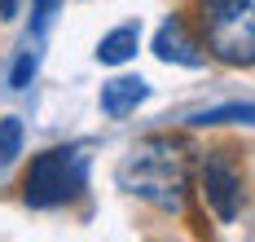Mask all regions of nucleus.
<instances>
[{"instance_id": "obj_1", "label": "nucleus", "mask_w": 255, "mask_h": 242, "mask_svg": "<svg viewBox=\"0 0 255 242\" xmlns=\"http://www.w3.org/2000/svg\"><path fill=\"white\" fill-rule=\"evenodd\" d=\"M119 185L136 198H145L158 212H185L189 198V159L185 145L172 136H145L128 150V159L119 163Z\"/></svg>"}, {"instance_id": "obj_2", "label": "nucleus", "mask_w": 255, "mask_h": 242, "mask_svg": "<svg viewBox=\"0 0 255 242\" xmlns=\"http://www.w3.org/2000/svg\"><path fill=\"white\" fill-rule=\"evenodd\" d=\"M198 40L225 66H255V0H198Z\"/></svg>"}, {"instance_id": "obj_3", "label": "nucleus", "mask_w": 255, "mask_h": 242, "mask_svg": "<svg viewBox=\"0 0 255 242\" xmlns=\"http://www.w3.org/2000/svg\"><path fill=\"white\" fill-rule=\"evenodd\" d=\"M84 176H88V159H84L79 145L44 150V154L31 159V167L22 176V203L26 207H57V203L75 198L84 189Z\"/></svg>"}, {"instance_id": "obj_4", "label": "nucleus", "mask_w": 255, "mask_h": 242, "mask_svg": "<svg viewBox=\"0 0 255 242\" xmlns=\"http://www.w3.org/2000/svg\"><path fill=\"white\" fill-rule=\"evenodd\" d=\"M198 194L211 207V216L220 225L238 220L242 212V176H238V163L229 159V150H207L198 163Z\"/></svg>"}, {"instance_id": "obj_5", "label": "nucleus", "mask_w": 255, "mask_h": 242, "mask_svg": "<svg viewBox=\"0 0 255 242\" xmlns=\"http://www.w3.org/2000/svg\"><path fill=\"white\" fill-rule=\"evenodd\" d=\"M154 57L158 62H172V66H203L207 62L203 40L189 35V27H185L180 13H172V18L158 22V31H154Z\"/></svg>"}, {"instance_id": "obj_6", "label": "nucleus", "mask_w": 255, "mask_h": 242, "mask_svg": "<svg viewBox=\"0 0 255 242\" xmlns=\"http://www.w3.org/2000/svg\"><path fill=\"white\" fill-rule=\"evenodd\" d=\"M150 97V84L141 80V75H119V80L102 84V110L110 115V119H124V115H132V110L141 106Z\"/></svg>"}, {"instance_id": "obj_7", "label": "nucleus", "mask_w": 255, "mask_h": 242, "mask_svg": "<svg viewBox=\"0 0 255 242\" xmlns=\"http://www.w3.org/2000/svg\"><path fill=\"white\" fill-rule=\"evenodd\" d=\"M136 44H141V22H124L110 35H102L97 44V62L102 66H124L128 57H136Z\"/></svg>"}, {"instance_id": "obj_8", "label": "nucleus", "mask_w": 255, "mask_h": 242, "mask_svg": "<svg viewBox=\"0 0 255 242\" xmlns=\"http://www.w3.org/2000/svg\"><path fill=\"white\" fill-rule=\"evenodd\" d=\"M18 154H22V119L4 115V119H0V167L13 163Z\"/></svg>"}, {"instance_id": "obj_9", "label": "nucleus", "mask_w": 255, "mask_h": 242, "mask_svg": "<svg viewBox=\"0 0 255 242\" xmlns=\"http://www.w3.org/2000/svg\"><path fill=\"white\" fill-rule=\"evenodd\" d=\"M194 123H255V106H220L198 115Z\"/></svg>"}, {"instance_id": "obj_10", "label": "nucleus", "mask_w": 255, "mask_h": 242, "mask_svg": "<svg viewBox=\"0 0 255 242\" xmlns=\"http://www.w3.org/2000/svg\"><path fill=\"white\" fill-rule=\"evenodd\" d=\"M35 66H40V57H35V49H26V53L13 62V71H9V88H26L31 75H35Z\"/></svg>"}, {"instance_id": "obj_11", "label": "nucleus", "mask_w": 255, "mask_h": 242, "mask_svg": "<svg viewBox=\"0 0 255 242\" xmlns=\"http://www.w3.org/2000/svg\"><path fill=\"white\" fill-rule=\"evenodd\" d=\"M53 4H57V0H35V31H40V27H44V22H49Z\"/></svg>"}, {"instance_id": "obj_12", "label": "nucleus", "mask_w": 255, "mask_h": 242, "mask_svg": "<svg viewBox=\"0 0 255 242\" xmlns=\"http://www.w3.org/2000/svg\"><path fill=\"white\" fill-rule=\"evenodd\" d=\"M0 18L13 22V18H18V0H0Z\"/></svg>"}]
</instances>
